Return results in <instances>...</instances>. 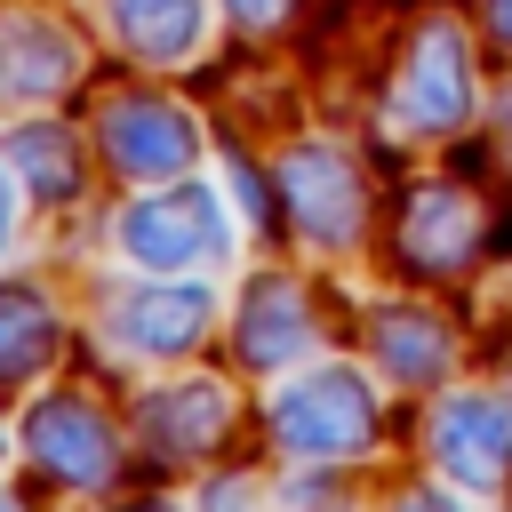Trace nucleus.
Here are the masks:
<instances>
[{
    "instance_id": "7ed1b4c3",
    "label": "nucleus",
    "mask_w": 512,
    "mask_h": 512,
    "mask_svg": "<svg viewBox=\"0 0 512 512\" xmlns=\"http://www.w3.org/2000/svg\"><path fill=\"white\" fill-rule=\"evenodd\" d=\"M440 456L464 480H504L512 472V408L504 400H456L440 424Z\"/></svg>"
},
{
    "instance_id": "f257e3e1",
    "label": "nucleus",
    "mask_w": 512,
    "mask_h": 512,
    "mask_svg": "<svg viewBox=\"0 0 512 512\" xmlns=\"http://www.w3.org/2000/svg\"><path fill=\"white\" fill-rule=\"evenodd\" d=\"M216 240H224V224H216L208 192H168V200H144L128 216L136 264H200V256H216Z\"/></svg>"
},
{
    "instance_id": "20e7f679",
    "label": "nucleus",
    "mask_w": 512,
    "mask_h": 512,
    "mask_svg": "<svg viewBox=\"0 0 512 512\" xmlns=\"http://www.w3.org/2000/svg\"><path fill=\"white\" fill-rule=\"evenodd\" d=\"M32 448H40L56 472H72V480H96V472H104V424H96L88 408H72V400H56V408L32 416Z\"/></svg>"
},
{
    "instance_id": "0eeeda50",
    "label": "nucleus",
    "mask_w": 512,
    "mask_h": 512,
    "mask_svg": "<svg viewBox=\"0 0 512 512\" xmlns=\"http://www.w3.org/2000/svg\"><path fill=\"white\" fill-rule=\"evenodd\" d=\"M200 312H208L200 296H144V304H128L120 320H128L136 344H168V352H176V344H192V320H200Z\"/></svg>"
},
{
    "instance_id": "423d86ee",
    "label": "nucleus",
    "mask_w": 512,
    "mask_h": 512,
    "mask_svg": "<svg viewBox=\"0 0 512 512\" xmlns=\"http://www.w3.org/2000/svg\"><path fill=\"white\" fill-rule=\"evenodd\" d=\"M120 8V32L144 48V56H176L184 40H192V0H112Z\"/></svg>"
},
{
    "instance_id": "f03ea898",
    "label": "nucleus",
    "mask_w": 512,
    "mask_h": 512,
    "mask_svg": "<svg viewBox=\"0 0 512 512\" xmlns=\"http://www.w3.org/2000/svg\"><path fill=\"white\" fill-rule=\"evenodd\" d=\"M280 432H288L296 448H312V456L352 448V440L368 432V400H360V384L320 376V384H304V392H288V400H280Z\"/></svg>"
},
{
    "instance_id": "9b49d317",
    "label": "nucleus",
    "mask_w": 512,
    "mask_h": 512,
    "mask_svg": "<svg viewBox=\"0 0 512 512\" xmlns=\"http://www.w3.org/2000/svg\"><path fill=\"white\" fill-rule=\"evenodd\" d=\"M0 240H8V192H0Z\"/></svg>"
},
{
    "instance_id": "39448f33",
    "label": "nucleus",
    "mask_w": 512,
    "mask_h": 512,
    "mask_svg": "<svg viewBox=\"0 0 512 512\" xmlns=\"http://www.w3.org/2000/svg\"><path fill=\"white\" fill-rule=\"evenodd\" d=\"M112 160L120 168H176L184 160V120L160 104H120L112 112Z\"/></svg>"
},
{
    "instance_id": "6e6552de",
    "label": "nucleus",
    "mask_w": 512,
    "mask_h": 512,
    "mask_svg": "<svg viewBox=\"0 0 512 512\" xmlns=\"http://www.w3.org/2000/svg\"><path fill=\"white\" fill-rule=\"evenodd\" d=\"M48 320H40V304L32 296H0V376H16V368H32L40 352H48V336H40Z\"/></svg>"
},
{
    "instance_id": "9d476101",
    "label": "nucleus",
    "mask_w": 512,
    "mask_h": 512,
    "mask_svg": "<svg viewBox=\"0 0 512 512\" xmlns=\"http://www.w3.org/2000/svg\"><path fill=\"white\" fill-rule=\"evenodd\" d=\"M496 32H504V40H512V0H496Z\"/></svg>"
},
{
    "instance_id": "f8f14e48",
    "label": "nucleus",
    "mask_w": 512,
    "mask_h": 512,
    "mask_svg": "<svg viewBox=\"0 0 512 512\" xmlns=\"http://www.w3.org/2000/svg\"><path fill=\"white\" fill-rule=\"evenodd\" d=\"M0 512H16V504H0Z\"/></svg>"
},
{
    "instance_id": "1a4fd4ad",
    "label": "nucleus",
    "mask_w": 512,
    "mask_h": 512,
    "mask_svg": "<svg viewBox=\"0 0 512 512\" xmlns=\"http://www.w3.org/2000/svg\"><path fill=\"white\" fill-rule=\"evenodd\" d=\"M232 8H240V16H280L288 0H232Z\"/></svg>"
}]
</instances>
